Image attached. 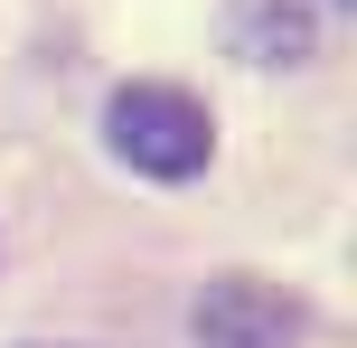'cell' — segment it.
Wrapping results in <instances>:
<instances>
[{"label": "cell", "mask_w": 357, "mask_h": 348, "mask_svg": "<svg viewBox=\"0 0 357 348\" xmlns=\"http://www.w3.org/2000/svg\"><path fill=\"white\" fill-rule=\"evenodd\" d=\"M104 132H113V151H123L142 179H197L207 151H216L207 104L178 94V85H123V94L104 104Z\"/></svg>", "instance_id": "cell-1"}, {"label": "cell", "mask_w": 357, "mask_h": 348, "mask_svg": "<svg viewBox=\"0 0 357 348\" xmlns=\"http://www.w3.org/2000/svg\"><path fill=\"white\" fill-rule=\"evenodd\" d=\"M197 348H301V301L273 292L264 273H216L188 311Z\"/></svg>", "instance_id": "cell-2"}, {"label": "cell", "mask_w": 357, "mask_h": 348, "mask_svg": "<svg viewBox=\"0 0 357 348\" xmlns=\"http://www.w3.org/2000/svg\"><path fill=\"white\" fill-rule=\"evenodd\" d=\"M245 47L264 56V66H301L310 56V19L291 10V0H264V10L245 19Z\"/></svg>", "instance_id": "cell-3"}]
</instances>
